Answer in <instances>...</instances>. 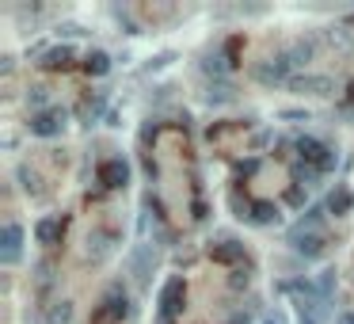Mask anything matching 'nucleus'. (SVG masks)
Segmentation results:
<instances>
[{
	"label": "nucleus",
	"instance_id": "nucleus-1",
	"mask_svg": "<svg viewBox=\"0 0 354 324\" xmlns=\"http://www.w3.org/2000/svg\"><path fill=\"white\" fill-rule=\"evenodd\" d=\"M343 324H354V316H346V321H343Z\"/></svg>",
	"mask_w": 354,
	"mask_h": 324
}]
</instances>
